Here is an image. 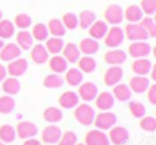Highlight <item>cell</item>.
Here are the masks:
<instances>
[{
  "mask_svg": "<svg viewBox=\"0 0 156 145\" xmlns=\"http://www.w3.org/2000/svg\"><path fill=\"white\" fill-rule=\"evenodd\" d=\"M140 8L143 11V14L151 16L156 12V0H141Z\"/></svg>",
  "mask_w": 156,
  "mask_h": 145,
  "instance_id": "obj_45",
  "label": "cell"
},
{
  "mask_svg": "<svg viewBox=\"0 0 156 145\" xmlns=\"http://www.w3.org/2000/svg\"><path fill=\"white\" fill-rule=\"evenodd\" d=\"M107 30H108V25L104 21H94L89 27V34H90V38L101 40V38H104Z\"/></svg>",
  "mask_w": 156,
  "mask_h": 145,
  "instance_id": "obj_25",
  "label": "cell"
},
{
  "mask_svg": "<svg viewBox=\"0 0 156 145\" xmlns=\"http://www.w3.org/2000/svg\"><path fill=\"white\" fill-rule=\"evenodd\" d=\"M27 67H29V65H27V60L23 59V58H18V59H14L11 60L10 63H8V66L5 67V70H7V74L10 75V77H21V75H23L25 72H26Z\"/></svg>",
  "mask_w": 156,
  "mask_h": 145,
  "instance_id": "obj_8",
  "label": "cell"
},
{
  "mask_svg": "<svg viewBox=\"0 0 156 145\" xmlns=\"http://www.w3.org/2000/svg\"><path fill=\"white\" fill-rule=\"evenodd\" d=\"M116 123V116L115 114L108 112V111H104V112H100L99 115L94 116L93 125L96 126L97 130H101V132H105V130H110L111 127H114Z\"/></svg>",
  "mask_w": 156,
  "mask_h": 145,
  "instance_id": "obj_5",
  "label": "cell"
},
{
  "mask_svg": "<svg viewBox=\"0 0 156 145\" xmlns=\"http://www.w3.org/2000/svg\"><path fill=\"white\" fill-rule=\"evenodd\" d=\"M99 48H100V45H99V43H97V40L90 38V37L83 38V40L80 43V47H78L80 52H82V54L86 55V56L94 55L97 51H99Z\"/></svg>",
  "mask_w": 156,
  "mask_h": 145,
  "instance_id": "obj_21",
  "label": "cell"
},
{
  "mask_svg": "<svg viewBox=\"0 0 156 145\" xmlns=\"http://www.w3.org/2000/svg\"><path fill=\"white\" fill-rule=\"evenodd\" d=\"M96 107L101 111H108L114 107V103H115V99H114L112 93L110 92H101V93H97L96 99Z\"/></svg>",
  "mask_w": 156,
  "mask_h": 145,
  "instance_id": "obj_19",
  "label": "cell"
},
{
  "mask_svg": "<svg viewBox=\"0 0 156 145\" xmlns=\"http://www.w3.org/2000/svg\"><path fill=\"white\" fill-rule=\"evenodd\" d=\"M63 82H65V78L60 74H55V72H52V74L47 75V77L44 78V86L48 89L60 88V86L63 85Z\"/></svg>",
  "mask_w": 156,
  "mask_h": 145,
  "instance_id": "obj_37",
  "label": "cell"
},
{
  "mask_svg": "<svg viewBox=\"0 0 156 145\" xmlns=\"http://www.w3.org/2000/svg\"><path fill=\"white\" fill-rule=\"evenodd\" d=\"M108 140L114 145H123L129 140V132H127V129H125L122 126H114L110 129Z\"/></svg>",
  "mask_w": 156,
  "mask_h": 145,
  "instance_id": "obj_12",
  "label": "cell"
},
{
  "mask_svg": "<svg viewBox=\"0 0 156 145\" xmlns=\"http://www.w3.org/2000/svg\"><path fill=\"white\" fill-rule=\"evenodd\" d=\"M3 47H4V41H3V40H2V38H0V49H2V48H3Z\"/></svg>",
  "mask_w": 156,
  "mask_h": 145,
  "instance_id": "obj_51",
  "label": "cell"
},
{
  "mask_svg": "<svg viewBox=\"0 0 156 145\" xmlns=\"http://www.w3.org/2000/svg\"><path fill=\"white\" fill-rule=\"evenodd\" d=\"M129 111L134 118H143L145 116V112H147V108L143 103L140 101H130L129 103Z\"/></svg>",
  "mask_w": 156,
  "mask_h": 145,
  "instance_id": "obj_42",
  "label": "cell"
},
{
  "mask_svg": "<svg viewBox=\"0 0 156 145\" xmlns=\"http://www.w3.org/2000/svg\"><path fill=\"white\" fill-rule=\"evenodd\" d=\"M151 45L147 41H133L129 45V55L136 59L147 58L151 54Z\"/></svg>",
  "mask_w": 156,
  "mask_h": 145,
  "instance_id": "obj_7",
  "label": "cell"
},
{
  "mask_svg": "<svg viewBox=\"0 0 156 145\" xmlns=\"http://www.w3.org/2000/svg\"><path fill=\"white\" fill-rule=\"evenodd\" d=\"M65 81L70 86H80L81 83H82V81H83V72H81L76 67L69 69V70H66Z\"/></svg>",
  "mask_w": 156,
  "mask_h": 145,
  "instance_id": "obj_29",
  "label": "cell"
},
{
  "mask_svg": "<svg viewBox=\"0 0 156 145\" xmlns=\"http://www.w3.org/2000/svg\"><path fill=\"white\" fill-rule=\"evenodd\" d=\"M5 78H7V70L3 65H0V82H3Z\"/></svg>",
  "mask_w": 156,
  "mask_h": 145,
  "instance_id": "obj_49",
  "label": "cell"
},
{
  "mask_svg": "<svg viewBox=\"0 0 156 145\" xmlns=\"http://www.w3.org/2000/svg\"><path fill=\"white\" fill-rule=\"evenodd\" d=\"M3 19V12H2V10H0V21Z\"/></svg>",
  "mask_w": 156,
  "mask_h": 145,
  "instance_id": "obj_52",
  "label": "cell"
},
{
  "mask_svg": "<svg viewBox=\"0 0 156 145\" xmlns=\"http://www.w3.org/2000/svg\"><path fill=\"white\" fill-rule=\"evenodd\" d=\"M77 144V136L74 132H65L62 133V137H60L58 145H76Z\"/></svg>",
  "mask_w": 156,
  "mask_h": 145,
  "instance_id": "obj_46",
  "label": "cell"
},
{
  "mask_svg": "<svg viewBox=\"0 0 156 145\" xmlns=\"http://www.w3.org/2000/svg\"><path fill=\"white\" fill-rule=\"evenodd\" d=\"M62 56L65 58L66 60H67V63H77V60L80 59V49H78V45H76L74 43H67L65 44V47H63L62 49Z\"/></svg>",
  "mask_w": 156,
  "mask_h": 145,
  "instance_id": "obj_23",
  "label": "cell"
},
{
  "mask_svg": "<svg viewBox=\"0 0 156 145\" xmlns=\"http://www.w3.org/2000/svg\"><path fill=\"white\" fill-rule=\"evenodd\" d=\"M48 60H49V69L55 74H62V72H66V70H67V66H69L67 60L63 56H60V55H54Z\"/></svg>",
  "mask_w": 156,
  "mask_h": 145,
  "instance_id": "obj_28",
  "label": "cell"
},
{
  "mask_svg": "<svg viewBox=\"0 0 156 145\" xmlns=\"http://www.w3.org/2000/svg\"><path fill=\"white\" fill-rule=\"evenodd\" d=\"M132 93L133 92L130 90L129 85H125V83H116L112 89V96L114 99H116L118 101H129L132 99Z\"/></svg>",
  "mask_w": 156,
  "mask_h": 145,
  "instance_id": "obj_22",
  "label": "cell"
},
{
  "mask_svg": "<svg viewBox=\"0 0 156 145\" xmlns=\"http://www.w3.org/2000/svg\"><path fill=\"white\" fill-rule=\"evenodd\" d=\"M12 23H14V26H16L18 29L26 30L32 26V18H30V15H27V14L21 12L15 16V19H14Z\"/></svg>",
  "mask_w": 156,
  "mask_h": 145,
  "instance_id": "obj_39",
  "label": "cell"
},
{
  "mask_svg": "<svg viewBox=\"0 0 156 145\" xmlns=\"http://www.w3.org/2000/svg\"><path fill=\"white\" fill-rule=\"evenodd\" d=\"M151 78H152V81H156V67H154L152 66V69H151Z\"/></svg>",
  "mask_w": 156,
  "mask_h": 145,
  "instance_id": "obj_50",
  "label": "cell"
},
{
  "mask_svg": "<svg viewBox=\"0 0 156 145\" xmlns=\"http://www.w3.org/2000/svg\"><path fill=\"white\" fill-rule=\"evenodd\" d=\"M104 22L112 26H118L123 22V8L119 4H110L104 11Z\"/></svg>",
  "mask_w": 156,
  "mask_h": 145,
  "instance_id": "obj_3",
  "label": "cell"
},
{
  "mask_svg": "<svg viewBox=\"0 0 156 145\" xmlns=\"http://www.w3.org/2000/svg\"><path fill=\"white\" fill-rule=\"evenodd\" d=\"M43 116L47 122H49V123H58V122L62 121L63 112H62V110L58 107H48V108H45Z\"/></svg>",
  "mask_w": 156,
  "mask_h": 145,
  "instance_id": "obj_35",
  "label": "cell"
},
{
  "mask_svg": "<svg viewBox=\"0 0 156 145\" xmlns=\"http://www.w3.org/2000/svg\"><path fill=\"white\" fill-rule=\"evenodd\" d=\"M97 93H99V89H97L96 83L93 82H82L80 85L78 89V97L82 99L83 101H92V100L96 99Z\"/></svg>",
  "mask_w": 156,
  "mask_h": 145,
  "instance_id": "obj_10",
  "label": "cell"
},
{
  "mask_svg": "<svg viewBox=\"0 0 156 145\" xmlns=\"http://www.w3.org/2000/svg\"><path fill=\"white\" fill-rule=\"evenodd\" d=\"M2 89L8 96H15V94L21 90V82H19V80L15 77H8L3 81Z\"/></svg>",
  "mask_w": 156,
  "mask_h": 145,
  "instance_id": "obj_27",
  "label": "cell"
},
{
  "mask_svg": "<svg viewBox=\"0 0 156 145\" xmlns=\"http://www.w3.org/2000/svg\"><path fill=\"white\" fill-rule=\"evenodd\" d=\"M76 145H85V144H81V143H80V144H76Z\"/></svg>",
  "mask_w": 156,
  "mask_h": 145,
  "instance_id": "obj_53",
  "label": "cell"
},
{
  "mask_svg": "<svg viewBox=\"0 0 156 145\" xmlns=\"http://www.w3.org/2000/svg\"><path fill=\"white\" fill-rule=\"evenodd\" d=\"M94 21H96V14L93 11L83 10V11H81L80 16H78V26L81 29H89Z\"/></svg>",
  "mask_w": 156,
  "mask_h": 145,
  "instance_id": "obj_33",
  "label": "cell"
},
{
  "mask_svg": "<svg viewBox=\"0 0 156 145\" xmlns=\"http://www.w3.org/2000/svg\"><path fill=\"white\" fill-rule=\"evenodd\" d=\"M122 77H123V69L121 66H111L104 74V83L107 86H115L122 81Z\"/></svg>",
  "mask_w": 156,
  "mask_h": 145,
  "instance_id": "obj_15",
  "label": "cell"
},
{
  "mask_svg": "<svg viewBox=\"0 0 156 145\" xmlns=\"http://www.w3.org/2000/svg\"><path fill=\"white\" fill-rule=\"evenodd\" d=\"M15 108V101L11 96H0V114H10Z\"/></svg>",
  "mask_w": 156,
  "mask_h": 145,
  "instance_id": "obj_40",
  "label": "cell"
},
{
  "mask_svg": "<svg viewBox=\"0 0 156 145\" xmlns=\"http://www.w3.org/2000/svg\"><path fill=\"white\" fill-rule=\"evenodd\" d=\"M21 54H22V51L16 44H14V43L4 44V47L0 49V59L3 62H11L14 59L21 58Z\"/></svg>",
  "mask_w": 156,
  "mask_h": 145,
  "instance_id": "obj_13",
  "label": "cell"
},
{
  "mask_svg": "<svg viewBox=\"0 0 156 145\" xmlns=\"http://www.w3.org/2000/svg\"><path fill=\"white\" fill-rule=\"evenodd\" d=\"M59 104L62 108H66V110H71V108H76L78 104H80V97L76 92L73 90H67L65 93L60 94L59 97Z\"/></svg>",
  "mask_w": 156,
  "mask_h": 145,
  "instance_id": "obj_18",
  "label": "cell"
},
{
  "mask_svg": "<svg viewBox=\"0 0 156 145\" xmlns=\"http://www.w3.org/2000/svg\"><path fill=\"white\" fill-rule=\"evenodd\" d=\"M152 69V63L149 59L147 58H141V59H136L132 65V70L136 75H143V77H147L149 74Z\"/></svg>",
  "mask_w": 156,
  "mask_h": 145,
  "instance_id": "obj_20",
  "label": "cell"
},
{
  "mask_svg": "<svg viewBox=\"0 0 156 145\" xmlns=\"http://www.w3.org/2000/svg\"><path fill=\"white\" fill-rule=\"evenodd\" d=\"M16 138V133L11 125H2L0 126V141L3 144H10L14 143Z\"/></svg>",
  "mask_w": 156,
  "mask_h": 145,
  "instance_id": "obj_34",
  "label": "cell"
},
{
  "mask_svg": "<svg viewBox=\"0 0 156 145\" xmlns=\"http://www.w3.org/2000/svg\"><path fill=\"white\" fill-rule=\"evenodd\" d=\"M74 116L81 125L89 126V125L93 123L96 112H94L93 107H90L88 103H83V104H78L74 108Z\"/></svg>",
  "mask_w": 156,
  "mask_h": 145,
  "instance_id": "obj_1",
  "label": "cell"
},
{
  "mask_svg": "<svg viewBox=\"0 0 156 145\" xmlns=\"http://www.w3.org/2000/svg\"><path fill=\"white\" fill-rule=\"evenodd\" d=\"M47 45L45 49L48 51V54H52V55H59L62 52L63 47H65V43L60 37H51V38H47Z\"/></svg>",
  "mask_w": 156,
  "mask_h": 145,
  "instance_id": "obj_31",
  "label": "cell"
},
{
  "mask_svg": "<svg viewBox=\"0 0 156 145\" xmlns=\"http://www.w3.org/2000/svg\"><path fill=\"white\" fill-rule=\"evenodd\" d=\"M23 145H41V143L37 140V138H27V140H25Z\"/></svg>",
  "mask_w": 156,
  "mask_h": 145,
  "instance_id": "obj_48",
  "label": "cell"
},
{
  "mask_svg": "<svg viewBox=\"0 0 156 145\" xmlns=\"http://www.w3.org/2000/svg\"><path fill=\"white\" fill-rule=\"evenodd\" d=\"M0 145H4V144H3V143H2V141H0Z\"/></svg>",
  "mask_w": 156,
  "mask_h": 145,
  "instance_id": "obj_54",
  "label": "cell"
},
{
  "mask_svg": "<svg viewBox=\"0 0 156 145\" xmlns=\"http://www.w3.org/2000/svg\"><path fill=\"white\" fill-rule=\"evenodd\" d=\"M126 59H127V54L118 48L111 49V51H108L107 54L104 55L105 63L110 66H121L126 62Z\"/></svg>",
  "mask_w": 156,
  "mask_h": 145,
  "instance_id": "obj_14",
  "label": "cell"
},
{
  "mask_svg": "<svg viewBox=\"0 0 156 145\" xmlns=\"http://www.w3.org/2000/svg\"><path fill=\"white\" fill-rule=\"evenodd\" d=\"M33 40L32 33L27 32V30H21V32L16 33V45L21 48V51H27L33 47Z\"/></svg>",
  "mask_w": 156,
  "mask_h": 145,
  "instance_id": "obj_26",
  "label": "cell"
},
{
  "mask_svg": "<svg viewBox=\"0 0 156 145\" xmlns=\"http://www.w3.org/2000/svg\"><path fill=\"white\" fill-rule=\"evenodd\" d=\"M62 137V130L59 126H55V125H49L41 133V138L47 145H54L58 144Z\"/></svg>",
  "mask_w": 156,
  "mask_h": 145,
  "instance_id": "obj_9",
  "label": "cell"
},
{
  "mask_svg": "<svg viewBox=\"0 0 156 145\" xmlns=\"http://www.w3.org/2000/svg\"><path fill=\"white\" fill-rule=\"evenodd\" d=\"M85 145H110V140L104 132L94 129L86 133Z\"/></svg>",
  "mask_w": 156,
  "mask_h": 145,
  "instance_id": "obj_11",
  "label": "cell"
},
{
  "mask_svg": "<svg viewBox=\"0 0 156 145\" xmlns=\"http://www.w3.org/2000/svg\"><path fill=\"white\" fill-rule=\"evenodd\" d=\"M123 18L126 19L129 23H138V22L144 18V14H143V11H141L140 5L132 4V5H129V7L125 10Z\"/></svg>",
  "mask_w": 156,
  "mask_h": 145,
  "instance_id": "obj_24",
  "label": "cell"
},
{
  "mask_svg": "<svg viewBox=\"0 0 156 145\" xmlns=\"http://www.w3.org/2000/svg\"><path fill=\"white\" fill-rule=\"evenodd\" d=\"M15 133L19 138H22V140L33 138V137H36V134H37V126H36L33 122L22 121L16 125Z\"/></svg>",
  "mask_w": 156,
  "mask_h": 145,
  "instance_id": "obj_6",
  "label": "cell"
},
{
  "mask_svg": "<svg viewBox=\"0 0 156 145\" xmlns=\"http://www.w3.org/2000/svg\"><path fill=\"white\" fill-rule=\"evenodd\" d=\"M138 23L147 30L149 37H156V22H155V19H152L151 16H145V18H143Z\"/></svg>",
  "mask_w": 156,
  "mask_h": 145,
  "instance_id": "obj_43",
  "label": "cell"
},
{
  "mask_svg": "<svg viewBox=\"0 0 156 145\" xmlns=\"http://www.w3.org/2000/svg\"><path fill=\"white\" fill-rule=\"evenodd\" d=\"M14 32H15V26L11 21L8 19H2L0 21V38L2 40H7V38H11L14 36Z\"/></svg>",
  "mask_w": 156,
  "mask_h": 145,
  "instance_id": "obj_36",
  "label": "cell"
},
{
  "mask_svg": "<svg viewBox=\"0 0 156 145\" xmlns=\"http://www.w3.org/2000/svg\"><path fill=\"white\" fill-rule=\"evenodd\" d=\"M60 21H62L63 26L66 27V30H74L78 27V15L74 12H66Z\"/></svg>",
  "mask_w": 156,
  "mask_h": 145,
  "instance_id": "obj_41",
  "label": "cell"
},
{
  "mask_svg": "<svg viewBox=\"0 0 156 145\" xmlns=\"http://www.w3.org/2000/svg\"><path fill=\"white\" fill-rule=\"evenodd\" d=\"M149 78L147 77H143V75H134V77L130 80V83H129V88L132 92L134 93H145L149 88Z\"/></svg>",
  "mask_w": 156,
  "mask_h": 145,
  "instance_id": "obj_16",
  "label": "cell"
},
{
  "mask_svg": "<svg viewBox=\"0 0 156 145\" xmlns=\"http://www.w3.org/2000/svg\"><path fill=\"white\" fill-rule=\"evenodd\" d=\"M47 27H48V32L49 34H52V37H60L62 38L63 36L66 34V27L63 26L62 21L60 19H51V21L48 22V25H47Z\"/></svg>",
  "mask_w": 156,
  "mask_h": 145,
  "instance_id": "obj_30",
  "label": "cell"
},
{
  "mask_svg": "<svg viewBox=\"0 0 156 145\" xmlns=\"http://www.w3.org/2000/svg\"><path fill=\"white\" fill-rule=\"evenodd\" d=\"M30 49H32L30 51V58L36 65H44L49 59V54L43 44H36Z\"/></svg>",
  "mask_w": 156,
  "mask_h": 145,
  "instance_id": "obj_17",
  "label": "cell"
},
{
  "mask_svg": "<svg viewBox=\"0 0 156 145\" xmlns=\"http://www.w3.org/2000/svg\"><path fill=\"white\" fill-rule=\"evenodd\" d=\"M123 40H125V32L119 26H112L111 29L107 30V33L104 36V44L111 49L118 48L123 43Z\"/></svg>",
  "mask_w": 156,
  "mask_h": 145,
  "instance_id": "obj_2",
  "label": "cell"
},
{
  "mask_svg": "<svg viewBox=\"0 0 156 145\" xmlns=\"http://www.w3.org/2000/svg\"><path fill=\"white\" fill-rule=\"evenodd\" d=\"M125 37L130 41H147L149 38L147 30L140 23H127L125 27Z\"/></svg>",
  "mask_w": 156,
  "mask_h": 145,
  "instance_id": "obj_4",
  "label": "cell"
},
{
  "mask_svg": "<svg viewBox=\"0 0 156 145\" xmlns=\"http://www.w3.org/2000/svg\"><path fill=\"white\" fill-rule=\"evenodd\" d=\"M49 36L48 27L44 23H36L32 29V37L36 38L37 41H45Z\"/></svg>",
  "mask_w": 156,
  "mask_h": 145,
  "instance_id": "obj_38",
  "label": "cell"
},
{
  "mask_svg": "<svg viewBox=\"0 0 156 145\" xmlns=\"http://www.w3.org/2000/svg\"><path fill=\"white\" fill-rule=\"evenodd\" d=\"M148 100L151 104H156V85H149L148 88Z\"/></svg>",
  "mask_w": 156,
  "mask_h": 145,
  "instance_id": "obj_47",
  "label": "cell"
},
{
  "mask_svg": "<svg viewBox=\"0 0 156 145\" xmlns=\"http://www.w3.org/2000/svg\"><path fill=\"white\" fill-rule=\"evenodd\" d=\"M140 127L145 132H155L156 130V119L154 116H143L140 119Z\"/></svg>",
  "mask_w": 156,
  "mask_h": 145,
  "instance_id": "obj_44",
  "label": "cell"
},
{
  "mask_svg": "<svg viewBox=\"0 0 156 145\" xmlns=\"http://www.w3.org/2000/svg\"><path fill=\"white\" fill-rule=\"evenodd\" d=\"M78 62V70L81 72H86V74H90L96 70V60L92 56H82L77 60Z\"/></svg>",
  "mask_w": 156,
  "mask_h": 145,
  "instance_id": "obj_32",
  "label": "cell"
}]
</instances>
